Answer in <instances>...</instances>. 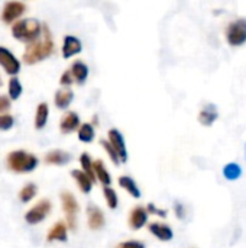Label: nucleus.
<instances>
[{
  "mask_svg": "<svg viewBox=\"0 0 246 248\" xmlns=\"http://www.w3.org/2000/svg\"><path fill=\"white\" fill-rule=\"evenodd\" d=\"M54 39L51 35V31L48 28V25H42V35L39 36V39H36L35 42L29 44L25 51H23V61L29 65H33L36 62L43 61L45 58L51 57L54 54Z\"/></svg>",
  "mask_w": 246,
  "mask_h": 248,
  "instance_id": "1",
  "label": "nucleus"
},
{
  "mask_svg": "<svg viewBox=\"0 0 246 248\" xmlns=\"http://www.w3.org/2000/svg\"><path fill=\"white\" fill-rule=\"evenodd\" d=\"M12 36L23 44H32L42 35V23L38 19H19L12 25Z\"/></svg>",
  "mask_w": 246,
  "mask_h": 248,
  "instance_id": "2",
  "label": "nucleus"
},
{
  "mask_svg": "<svg viewBox=\"0 0 246 248\" xmlns=\"http://www.w3.org/2000/svg\"><path fill=\"white\" fill-rule=\"evenodd\" d=\"M6 166L10 171L14 173H30L39 166V160L36 155L25 150H14L7 154Z\"/></svg>",
  "mask_w": 246,
  "mask_h": 248,
  "instance_id": "3",
  "label": "nucleus"
},
{
  "mask_svg": "<svg viewBox=\"0 0 246 248\" xmlns=\"http://www.w3.org/2000/svg\"><path fill=\"white\" fill-rule=\"evenodd\" d=\"M61 202H62L64 214L67 217L68 227L74 231L77 228V215L80 212V205H78L75 196L71 192H68V190H64L61 193Z\"/></svg>",
  "mask_w": 246,
  "mask_h": 248,
  "instance_id": "4",
  "label": "nucleus"
},
{
  "mask_svg": "<svg viewBox=\"0 0 246 248\" xmlns=\"http://www.w3.org/2000/svg\"><path fill=\"white\" fill-rule=\"evenodd\" d=\"M226 41L232 46H241L246 42V17H239L229 23L226 29Z\"/></svg>",
  "mask_w": 246,
  "mask_h": 248,
  "instance_id": "5",
  "label": "nucleus"
},
{
  "mask_svg": "<svg viewBox=\"0 0 246 248\" xmlns=\"http://www.w3.org/2000/svg\"><path fill=\"white\" fill-rule=\"evenodd\" d=\"M52 209V203L49 199H41L39 202H36V205H33L26 214H25V221L29 225H38L42 221H45V218L51 214Z\"/></svg>",
  "mask_w": 246,
  "mask_h": 248,
  "instance_id": "6",
  "label": "nucleus"
},
{
  "mask_svg": "<svg viewBox=\"0 0 246 248\" xmlns=\"http://www.w3.org/2000/svg\"><path fill=\"white\" fill-rule=\"evenodd\" d=\"M0 67L10 77H16L20 73L22 65H20V61L16 58V55L10 49H7L6 46H0Z\"/></svg>",
  "mask_w": 246,
  "mask_h": 248,
  "instance_id": "7",
  "label": "nucleus"
},
{
  "mask_svg": "<svg viewBox=\"0 0 246 248\" xmlns=\"http://www.w3.org/2000/svg\"><path fill=\"white\" fill-rule=\"evenodd\" d=\"M25 10H26V4L22 1H16V0L6 1L1 10V20L4 23H14L25 13Z\"/></svg>",
  "mask_w": 246,
  "mask_h": 248,
  "instance_id": "8",
  "label": "nucleus"
},
{
  "mask_svg": "<svg viewBox=\"0 0 246 248\" xmlns=\"http://www.w3.org/2000/svg\"><path fill=\"white\" fill-rule=\"evenodd\" d=\"M107 141L110 142V145L117 153V157H119L120 163H126L128 161V148H126V142H125V138L122 135V132L119 129H116V128L109 129Z\"/></svg>",
  "mask_w": 246,
  "mask_h": 248,
  "instance_id": "9",
  "label": "nucleus"
},
{
  "mask_svg": "<svg viewBox=\"0 0 246 248\" xmlns=\"http://www.w3.org/2000/svg\"><path fill=\"white\" fill-rule=\"evenodd\" d=\"M87 224H88V228L91 231H99L106 224V218H104L103 211L93 203H90L87 206Z\"/></svg>",
  "mask_w": 246,
  "mask_h": 248,
  "instance_id": "10",
  "label": "nucleus"
},
{
  "mask_svg": "<svg viewBox=\"0 0 246 248\" xmlns=\"http://www.w3.org/2000/svg\"><path fill=\"white\" fill-rule=\"evenodd\" d=\"M81 51H83V42H81L77 36H74V35H67V36L64 38L61 52H62V57H64L65 60H68V58H71V57H74V55H78Z\"/></svg>",
  "mask_w": 246,
  "mask_h": 248,
  "instance_id": "11",
  "label": "nucleus"
},
{
  "mask_svg": "<svg viewBox=\"0 0 246 248\" xmlns=\"http://www.w3.org/2000/svg\"><path fill=\"white\" fill-rule=\"evenodd\" d=\"M148 222V211L144 206H135L128 218V224L132 230L138 231L144 228Z\"/></svg>",
  "mask_w": 246,
  "mask_h": 248,
  "instance_id": "12",
  "label": "nucleus"
},
{
  "mask_svg": "<svg viewBox=\"0 0 246 248\" xmlns=\"http://www.w3.org/2000/svg\"><path fill=\"white\" fill-rule=\"evenodd\" d=\"M80 116L77 112L68 110L62 115L61 122H59V131L62 134H71L74 131H77L80 128Z\"/></svg>",
  "mask_w": 246,
  "mask_h": 248,
  "instance_id": "13",
  "label": "nucleus"
},
{
  "mask_svg": "<svg viewBox=\"0 0 246 248\" xmlns=\"http://www.w3.org/2000/svg\"><path fill=\"white\" fill-rule=\"evenodd\" d=\"M68 240V227L64 221H58L52 225V228L46 234V241L48 243H67Z\"/></svg>",
  "mask_w": 246,
  "mask_h": 248,
  "instance_id": "14",
  "label": "nucleus"
},
{
  "mask_svg": "<svg viewBox=\"0 0 246 248\" xmlns=\"http://www.w3.org/2000/svg\"><path fill=\"white\" fill-rule=\"evenodd\" d=\"M71 160V154L64 150H52L45 154L43 161L51 166H65Z\"/></svg>",
  "mask_w": 246,
  "mask_h": 248,
  "instance_id": "15",
  "label": "nucleus"
},
{
  "mask_svg": "<svg viewBox=\"0 0 246 248\" xmlns=\"http://www.w3.org/2000/svg\"><path fill=\"white\" fill-rule=\"evenodd\" d=\"M72 100H74V93L70 87H62L55 92L54 103H55L57 109H61V110L68 109V106L71 105Z\"/></svg>",
  "mask_w": 246,
  "mask_h": 248,
  "instance_id": "16",
  "label": "nucleus"
},
{
  "mask_svg": "<svg viewBox=\"0 0 246 248\" xmlns=\"http://www.w3.org/2000/svg\"><path fill=\"white\" fill-rule=\"evenodd\" d=\"M148 230H149V232H151L154 237H157L159 241H171L173 237H174L173 230H171L168 225L161 224V222H152V224H149V225H148Z\"/></svg>",
  "mask_w": 246,
  "mask_h": 248,
  "instance_id": "17",
  "label": "nucleus"
},
{
  "mask_svg": "<svg viewBox=\"0 0 246 248\" xmlns=\"http://www.w3.org/2000/svg\"><path fill=\"white\" fill-rule=\"evenodd\" d=\"M68 70H70L74 81L78 84H83L88 77V65L86 62H83L81 60H75Z\"/></svg>",
  "mask_w": 246,
  "mask_h": 248,
  "instance_id": "18",
  "label": "nucleus"
},
{
  "mask_svg": "<svg viewBox=\"0 0 246 248\" xmlns=\"http://www.w3.org/2000/svg\"><path fill=\"white\" fill-rule=\"evenodd\" d=\"M71 176H72V179L77 182V185H78V189L83 192V193H90L91 190H93V186H94V183H93V180L86 174V173H83L81 170H78V169H74L72 171H71Z\"/></svg>",
  "mask_w": 246,
  "mask_h": 248,
  "instance_id": "19",
  "label": "nucleus"
},
{
  "mask_svg": "<svg viewBox=\"0 0 246 248\" xmlns=\"http://www.w3.org/2000/svg\"><path fill=\"white\" fill-rule=\"evenodd\" d=\"M217 116H219V113H217L216 106L212 105V103H209V105H206L200 110V113H199V122L202 125H204V126H212L215 124V121L217 119Z\"/></svg>",
  "mask_w": 246,
  "mask_h": 248,
  "instance_id": "20",
  "label": "nucleus"
},
{
  "mask_svg": "<svg viewBox=\"0 0 246 248\" xmlns=\"http://www.w3.org/2000/svg\"><path fill=\"white\" fill-rule=\"evenodd\" d=\"M48 118H49V106H48V103L42 102L38 105L36 112H35V121H33L35 128L43 129L45 125L48 124Z\"/></svg>",
  "mask_w": 246,
  "mask_h": 248,
  "instance_id": "21",
  "label": "nucleus"
},
{
  "mask_svg": "<svg viewBox=\"0 0 246 248\" xmlns=\"http://www.w3.org/2000/svg\"><path fill=\"white\" fill-rule=\"evenodd\" d=\"M93 169H94V176H96V179H99V182H100L103 186H110V185H112V176H110L109 170L106 169V166L103 164L101 160L93 161Z\"/></svg>",
  "mask_w": 246,
  "mask_h": 248,
  "instance_id": "22",
  "label": "nucleus"
},
{
  "mask_svg": "<svg viewBox=\"0 0 246 248\" xmlns=\"http://www.w3.org/2000/svg\"><path fill=\"white\" fill-rule=\"evenodd\" d=\"M119 186L122 187V189H125L132 198H135V199H139L141 198V189H139V186L136 185V182L132 179V177H129V176H120L119 177Z\"/></svg>",
  "mask_w": 246,
  "mask_h": 248,
  "instance_id": "23",
  "label": "nucleus"
},
{
  "mask_svg": "<svg viewBox=\"0 0 246 248\" xmlns=\"http://www.w3.org/2000/svg\"><path fill=\"white\" fill-rule=\"evenodd\" d=\"M77 134H78V140L84 144H90L93 142L94 137H96V129L91 124L86 122V124H81L80 128L77 129Z\"/></svg>",
  "mask_w": 246,
  "mask_h": 248,
  "instance_id": "24",
  "label": "nucleus"
},
{
  "mask_svg": "<svg viewBox=\"0 0 246 248\" xmlns=\"http://www.w3.org/2000/svg\"><path fill=\"white\" fill-rule=\"evenodd\" d=\"M36 193H38V186H36L35 183L29 182V183H26V185L19 190L17 198H19V201H20L22 203H29V202L36 196Z\"/></svg>",
  "mask_w": 246,
  "mask_h": 248,
  "instance_id": "25",
  "label": "nucleus"
},
{
  "mask_svg": "<svg viewBox=\"0 0 246 248\" xmlns=\"http://www.w3.org/2000/svg\"><path fill=\"white\" fill-rule=\"evenodd\" d=\"M23 87L22 83L17 77H10L9 84H7V93H9V99L10 100H17L22 96Z\"/></svg>",
  "mask_w": 246,
  "mask_h": 248,
  "instance_id": "26",
  "label": "nucleus"
},
{
  "mask_svg": "<svg viewBox=\"0 0 246 248\" xmlns=\"http://www.w3.org/2000/svg\"><path fill=\"white\" fill-rule=\"evenodd\" d=\"M80 166H81L80 170L83 173H86L93 180V183H94L96 182V176H94V169H93V160H91V157L87 153H83L80 155Z\"/></svg>",
  "mask_w": 246,
  "mask_h": 248,
  "instance_id": "27",
  "label": "nucleus"
},
{
  "mask_svg": "<svg viewBox=\"0 0 246 248\" xmlns=\"http://www.w3.org/2000/svg\"><path fill=\"white\" fill-rule=\"evenodd\" d=\"M103 196H104V201H106V203H107V206L110 209H116L117 208L119 196H117L115 189H112L110 186H103Z\"/></svg>",
  "mask_w": 246,
  "mask_h": 248,
  "instance_id": "28",
  "label": "nucleus"
},
{
  "mask_svg": "<svg viewBox=\"0 0 246 248\" xmlns=\"http://www.w3.org/2000/svg\"><path fill=\"white\" fill-rule=\"evenodd\" d=\"M223 176L228 180H238L242 176V169L239 164L236 163H229L228 166H225L223 169Z\"/></svg>",
  "mask_w": 246,
  "mask_h": 248,
  "instance_id": "29",
  "label": "nucleus"
},
{
  "mask_svg": "<svg viewBox=\"0 0 246 248\" xmlns=\"http://www.w3.org/2000/svg\"><path fill=\"white\" fill-rule=\"evenodd\" d=\"M100 145L104 148V151H106V153H107V155L110 157L112 163H113V164H116V166H119V164H120V160H119L117 153L115 151V148L110 145V142H109L107 140H100Z\"/></svg>",
  "mask_w": 246,
  "mask_h": 248,
  "instance_id": "30",
  "label": "nucleus"
},
{
  "mask_svg": "<svg viewBox=\"0 0 246 248\" xmlns=\"http://www.w3.org/2000/svg\"><path fill=\"white\" fill-rule=\"evenodd\" d=\"M14 124V119L10 113H1L0 115V131H9Z\"/></svg>",
  "mask_w": 246,
  "mask_h": 248,
  "instance_id": "31",
  "label": "nucleus"
},
{
  "mask_svg": "<svg viewBox=\"0 0 246 248\" xmlns=\"http://www.w3.org/2000/svg\"><path fill=\"white\" fill-rule=\"evenodd\" d=\"M72 83H74V78H72L70 70H65V71L61 74V77H59V84L64 86V87H71Z\"/></svg>",
  "mask_w": 246,
  "mask_h": 248,
  "instance_id": "32",
  "label": "nucleus"
},
{
  "mask_svg": "<svg viewBox=\"0 0 246 248\" xmlns=\"http://www.w3.org/2000/svg\"><path fill=\"white\" fill-rule=\"evenodd\" d=\"M10 106H12V100L9 99V96L0 94V115L1 113H7Z\"/></svg>",
  "mask_w": 246,
  "mask_h": 248,
  "instance_id": "33",
  "label": "nucleus"
},
{
  "mask_svg": "<svg viewBox=\"0 0 246 248\" xmlns=\"http://www.w3.org/2000/svg\"><path fill=\"white\" fill-rule=\"evenodd\" d=\"M146 211H148V214H155V215H158V217H161V218H165V217H167V211L157 208L154 203H148Z\"/></svg>",
  "mask_w": 246,
  "mask_h": 248,
  "instance_id": "34",
  "label": "nucleus"
},
{
  "mask_svg": "<svg viewBox=\"0 0 246 248\" xmlns=\"http://www.w3.org/2000/svg\"><path fill=\"white\" fill-rule=\"evenodd\" d=\"M117 248H145V246L141 243V241H135V240H130V241H125V243H120Z\"/></svg>",
  "mask_w": 246,
  "mask_h": 248,
  "instance_id": "35",
  "label": "nucleus"
},
{
  "mask_svg": "<svg viewBox=\"0 0 246 248\" xmlns=\"http://www.w3.org/2000/svg\"><path fill=\"white\" fill-rule=\"evenodd\" d=\"M174 208H175V214H177V217H178L180 219H184V217H186V211H184V206H183V205H181L180 202H175Z\"/></svg>",
  "mask_w": 246,
  "mask_h": 248,
  "instance_id": "36",
  "label": "nucleus"
},
{
  "mask_svg": "<svg viewBox=\"0 0 246 248\" xmlns=\"http://www.w3.org/2000/svg\"><path fill=\"white\" fill-rule=\"evenodd\" d=\"M245 157H246V145H245Z\"/></svg>",
  "mask_w": 246,
  "mask_h": 248,
  "instance_id": "37",
  "label": "nucleus"
},
{
  "mask_svg": "<svg viewBox=\"0 0 246 248\" xmlns=\"http://www.w3.org/2000/svg\"><path fill=\"white\" fill-rule=\"evenodd\" d=\"M0 86H1V83H0Z\"/></svg>",
  "mask_w": 246,
  "mask_h": 248,
  "instance_id": "38",
  "label": "nucleus"
},
{
  "mask_svg": "<svg viewBox=\"0 0 246 248\" xmlns=\"http://www.w3.org/2000/svg\"><path fill=\"white\" fill-rule=\"evenodd\" d=\"M116 248H117V247H116Z\"/></svg>",
  "mask_w": 246,
  "mask_h": 248,
  "instance_id": "39",
  "label": "nucleus"
}]
</instances>
